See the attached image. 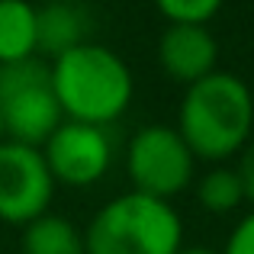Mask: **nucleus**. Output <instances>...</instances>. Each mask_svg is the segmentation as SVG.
I'll use <instances>...</instances> for the list:
<instances>
[{
	"label": "nucleus",
	"mask_w": 254,
	"mask_h": 254,
	"mask_svg": "<svg viewBox=\"0 0 254 254\" xmlns=\"http://www.w3.org/2000/svg\"><path fill=\"white\" fill-rule=\"evenodd\" d=\"M174 129L196 161L222 164L242 155V148L254 138L251 87L232 71H212L184 90Z\"/></svg>",
	"instance_id": "f257e3e1"
},
{
	"label": "nucleus",
	"mask_w": 254,
	"mask_h": 254,
	"mask_svg": "<svg viewBox=\"0 0 254 254\" xmlns=\"http://www.w3.org/2000/svg\"><path fill=\"white\" fill-rule=\"evenodd\" d=\"M52 90L71 123L110 126L132 103V71L113 49L100 42H84L49 62Z\"/></svg>",
	"instance_id": "f03ea898"
},
{
	"label": "nucleus",
	"mask_w": 254,
	"mask_h": 254,
	"mask_svg": "<svg viewBox=\"0 0 254 254\" xmlns=\"http://www.w3.org/2000/svg\"><path fill=\"white\" fill-rule=\"evenodd\" d=\"M87 254H177L184 248V222L164 199L145 193H119L84 229Z\"/></svg>",
	"instance_id": "7ed1b4c3"
},
{
	"label": "nucleus",
	"mask_w": 254,
	"mask_h": 254,
	"mask_svg": "<svg viewBox=\"0 0 254 254\" xmlns=\"http://www.w3.org/2000/svg\"><path fill=\"white\" fill-rule=\"evenodd\" d=\"M0 113L10 142L42 148L45 138L64 119L52 90L49 62L26 58V62L0 64Z\"/></svg>",
	"instance_id": "20e7f679"
},
{
	"label": "nucleus",
	"mask_w": 254,
	"mask_h": 254,
	"mask_svg": "<svg viewBox=\"0 0 254 254\" xmlns=\"http://www.w3.org/2000/svg\"><path fill=\"white\" fill-rule=\"evenodd\" d=\"M126 174L132 190L171 203L196 180V158L174 126H142L126 145Z\"/></svg>",
	"instance_id": "39448f33"
},
{
	"label": "nucleus",
	"mask_w": 254,
	"mask_h": 254,
	"mask_svg": "<svg viewBox=\"0 0 254 254\" xmlns=\"http://www.w3.org/2000/svg\"><path fill=\"white\" fill-rule=\"evenodd\" d=\"M55 196L45 158L32 145L0 142V222L6 225H29L32 219L45 216Z\"/></svg>",
	"instance_id": "423d86ee"
},
{
	"label": "nucleus",
	"mask_w": 254,
	"mask_h": 254,
	"mask_svg": "<svg viewBox=\"0 0 254 254\" xmlns=\"http://www.w3.org/2000/svg\"><path fill=\"white\" fill-rule=\"evenodd\" d=\"M52 180L64 187H93L113 164V138L106 126L62 119L42 148Z\"/></svg>",
	"instance_id": "0eeeda50"
},
{
	"label": "nucleus",
	"mask_w": 254,
	"mask_h": 254,
	"mask_svg": "<svg viewBox=\"0 0 254 254\" xmlns=\"http://www.w3.org/2000/svg\"><path fill=\"white\" fill-rule=\"evenodd\" d=\"M158 62L171 81L190 87L219 71V42L206 26L168 23V29L158 39Z\"/></svg>",
	"instance_id": "6e6552de"
},
{
	"label": "nucleus",
	"mask_w": 254,
	"mask_h": 254,
	"mask_svg": "<svg viewBox=\"0 0 254 254\" xmlns=\"http://www.w3.org/2000/svg\"><path fill=\"white\" fill-rule=\"evenodd\" d=\"M90 19L81 0H45L36 6V39L45 58H58L68 49L87 42Z\"/></svg>",
	"instance_id": "1a4fd4ad"
},
{
	"label": "nucleus",
	"mask_w": 254,
	"mask_h": 254,
	"mask_svg": "<svg viewBox=\"0 0 254 254\" xmlns=\"http://www.w3.org/2000/svg\"><path fill=\"white\" fill-rule=\"evenodd\" d=\"M39 58L36 6L29 0H0V64Z\"/></svg>",
	"instance_id": "9d476101"
},
{
	"label": "nucleus",
	"mask_w": 254,
	"mask_h": 254,
	"mask_svg": "<svg viewBox=\"0 0 254 254\" xmlns=\"http://www.w3.org/2000/svg\"><path fill=\"white\" fill-rule=\"evenodd\" d=\"M19 248L23 254H87L84 232L58 212H45L29 225H23Z\"/></svg>",
	"instance_id": "9b49d317"
},
{
	"label": "nucleus",
	"mask_w": 254,
	"mask_h": 254,
	"mask_svg": "<svg viewBox=\"0 0 254 254\" xmlns=\"http://www.w3.org/2000/svg\"><path fill=\"white\" fill-rule=\"evenodd\" d=\"M193 193H196V203L212 216H225V212L238 209L242 203H248L242 177L229 164H212L203 177L193 180Z\"/></svg>",
	"instance_id": "f8f14e48"
},
{
	"label": "nucleus",
	"mask_w": 254,
	"mask_h": 254,
	"mask_svg": "<svg viewBox=\"0 0 254 254\" xmlns=\"http://www.w3.org/2000/svg\"><path fill=\"white\" fill-rule=\"evenodd\" d=\"M225 0H155L161 16L168 23H190V26H206Z\"/></svg>",
	"instance_id": "ddd939ff"
},
{
	"label": "nucleus",
	"mask_w": 254,
	"mask_h": 254,
	"mask_svg": "<svg viewBox=\"0 0 254 254\" xmlns=\"http://www.w3.org/2000/svg\"><path fill=\"white\" fill-rule=\"evenodd\" d=\"M219 254H254V212L238 219V225L232 229L229 242Z\"/></svg>",
	"instance_id": "4468645a"
},
{
	"label": "nucleus",
	"mask_w": 254,
	"mask_h": 254,
	"mask_svg": "<svg viewBox=\"0 0 254 254\" xmlns=\"http://www.w3.org/2000/svg\"><path fill=\"white\" fill-rule=\"evenodd\" d=\"M238 177H242V187H245V199L254 203V138L242 148V155H238V164H235Z\"/></svg>",
	"instance_id": "2eb2a0df"
},
{
	"label": "nucleus",
	"mask_w": 254,
	"mask_h": 254,
	"mask_svg": "<svg viewBox=\"0 0 254 254\" xmlns=\"http://www.w3.org/2000/svg\"><path fill=\"white\" fill-rule=\"evenodd\" d=\"M177 254H219V251H209V248H180Z\"/></svg>",
	"instance_id": "dca6fc26"
},
{
	"label": "nucleus",
	"mask_w": 254,
	"mask_h": 254,
	"mask_svg": "<svg viewBox=\"0 0 254 254\" xmlns=\"http://www.w3.org/2000/svg\"><path fill=\"white\" fill-rule=\"evenodd\" d=\"M0 142H6V129H3V113H0Z\"/></svg>",
	"instance_id": "f3484780"
}]
</instances>
